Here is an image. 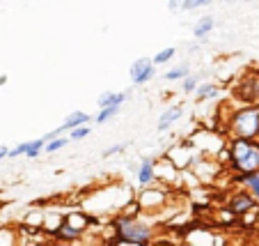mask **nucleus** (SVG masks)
<instances>
[{
    "label": "nucleus",
    "instance_id": "0eeeda50",
    "mask_svg": "<svg viewBox=\"0 0 259 246\" xmlns=\"http://www.w3.org/2000/svg\"><path fill=\"white\" fill-rule=\"evenodd\" d=\"M184 115H186V109H184L181 103H175V106H170V109L163 111L161 118H158L156 131L158 133H167L177 122H179V120H184Z\"/></svg>",
    "mask_w": 259,
    "mask_h": 246
},
{
    "label": "nucleus",
    "instance_id": "a211bd4d",
    "mask_svg": "<svg viewBox=\"0 0 259 246\" xmlns=\"http://www.w3.org/2000/svg\"><path fill=\"white\" fill-rule=\"evenodd\" d=\"M175 55H177V46H165V49H161L156 55H152V60L156 67H163V64H167Z\"/></svg>",
    "mask_w": 259,
    "mask_h": 246
},
{
    "label": "nucleus",
    "instance_id": "f8f14e48",
    "mask_svg": "<svg viewBox=\"0 0 259 246\" xmlns=\"http://www.w3.org/2000/svg\"><path fill=\"white\" fill-rule=\"evenodd\" d=\"M80 124H92V115L85 113V111H71V113L67 115V118L62 120V124H60V129H62L64 133H69L71 129L80 127Z\"/></svg>",
    "mask_w": 259,
    "mask_h": 246
},
{
    "label": "nucleus",
    "instance_id": "39448f33",
    "mask_svg": "<svg viewBox=\"0 0 259 246\" xmlns=\"http://www.w3.org/2000/svg\"><path fill=\"white\" fill-rule=\"evenodd\" d=\"M225 207L230 209L232 214H236V217H245V214L257 212V209H259V207H257V200H254V196H252V193H250L245 187L236 189V191L225 200Z\"/></svg>",
    "mask_w": 259,
    "mask_h": 246
},
{
    "label": "nucleus",
    "instance_id": "393cba45",
    "mask_svg": "<svg viewBox=\"0 0 259 246\" xmlns=\"http://www.w3.org/2000/svg\"><path fill=\"white\" fill-rule=\"evenodd\" d=\"M7 83V76H0V85H5Z\"/></svg>",
    "mask_w": 259,
    "mask_h": 246
},
{
    "label": "nucleus",
    "instance_id": "6ab92c4d",
    "mask_svg": "<svg viewBox=\"0 0 259 246\" xmlns=\"http://www.w3.org/2000/svg\"><path fill=\"white\" fill-rule=\"evenodd\" d=\"M200 85V76L197 74H188L186 79H181V92L184 94H193Z\"/></svg>",
    "mask_w": 259,
    "mask_h": 246
},
{
    "label": "nucleus",
    "instance_id": "5701e85b",
    "mask_svg": "<svg viewBox=\"0 0 259 246\" xmlns=\"http://www.w3.org/2000/svg\"><path fill=\"white\" fill-rule=\"evenodd\" d=\"M167 10L170 12H181V0H167Z\"/></svg>",
    "mask_w": 259,
    "mask_h": 246
},
{
    "label": "nucleus",
    "instance_id": "9d476101",
    "mask_svg": "<svg viewBox=\"0 0 259 246\" xmlns=\"http://www.w3.org/2000/svg\"><path fill=\"white\" fill-rule=\"evenodd\" d=\"M128 99H131V90H122V92L106 90V92L99 94L97 106H99V109H103V106H124Z\"/></svg>",
    "mask_w": 259,
    "mask_h": 246
},
{
    "label": "nucleus",
    "instance_id": "9b49d317",
    "mask_svg": "<svg viewBox=\"0 0 259 246\" xmlns=\"http://www.w3.org/2000/svg\"><path fill=\"white\" fill-rule=\"evenodd\" d=\"M213 28H215V16L206 14V16H202V19H197V23L193 25V37H195L200 44H204L206 37L213 32Z\"/></svg>",
    "mask_w": 259,
    "mask_h": 246
},
{
    "label": "nucleus",
    "instance_id": "412c9836",
    "mask_svg": "<svg viewBox=\"0 0 259 246\" xmlns=\"http://www.w3.org/2000/svg\"><path fill=\"white\" fill-rule=\"evenodd\" d=\"M213 0H181V12H197L202 7H209Z\"/></svg>",
    "mask_w": 259,
    "mask_h": 246
},
{
    "label": "nucleus",
    "instance_id": "aec40b11",
    "mask_svg": "<svg viewBox=\"0 0 259 246\" xmlns=\"http://www.w3.org/2000/svg\"><path fill=\"white\" fill-rule=\"evenodd\" d=\"M90 133H92L90 124H80V127H76V129H71V131H69V140H71V143H78V140H85Z\"/></svg>",
    "mask_w": 259,
    "mask_h": 246
},
{
    "label": "nucleus",
    "instance_id": "a878e982",
    "mask_svg": "<svg viewBox=\"0 0 259 246\" xmlns=\"http://www.w3.org/2000/svg\"><path fill=\"white\" fill-rule=\"evenodd\" d=\"M241 3H254V0H241Z\"/></svg>",
    "mask_w": 259,
    "mask_h": 246
},
{
    "label": "nucleus",
    "instance_id": "1a4fd4ad",
    "mask_svg": "<svg viewBox=\"0 0 259 246\" xmlns=\"http://www.w3.org/2000/svg\"><path fill=\"white\" fill-rule=\"evenodd\" d=\"M136 180H138V184H140L142 189L156 182V159L142 157L140 166H138V170H136Z\"/></svg>",
    "mask_w": 259,
    "mask_h": 246
},
{
    "label": "nucleus",
    "instance_id": "dca6fc26",
    "mask_svg": "<svg viewBox=\"0 0 259 246\" xmlns=\"http://www.w3.org/2000/svg\"><path fill=\"white\" fill-rule=\"evenodd\" d=\"M188 74H191V64H188V62H181V64H177V67L167 69L165 74H163V79L170 81V83H177V81L186 79Z\"/></svg>",
    "mask_w": 259,
    "mask_h": 246
},
{
    "label": "nucleus",
    "instance_id": "7ed1b4c3",
    "mask_svg": "<svg viewBox=\"0 0 259 246\" xmlns=\"http://www.w3.org/2000/svg\"><path fill=\"white\" fill-rule=\"evenodd\" d=\"M223 131L230 138H259V103H241L230 111Z\"/></svg>",
    "mask_w": 259,
    "mask_h": 246
},
{
    "label": "nucleus",
    "instance_id": "20e7f679",
    "mask_svg": "<svg viewBox=\"0 0 259 246\" xmlns=\"http://www.w3.org/2000/svg\"><path fill=\"white\" fill-rule=\"evenodd\" d=\"M156 69L158 67L154 64V60L149 58V55H142V58L131 62V67H128V79H131V83L136 85V88H142V85H147L149 81H154Z\"/></svg>",
    "mask_w": 259,
    "mask_h": 246
},
{
    "label": "nucleus",
    "instance_id": "ddd939ff",
    "mask_svg": "<svg viewBox=\"0 0 259 246\" xmlns=\"http://www.w3.org/2000/svg\"><path fill=\"white\" fill-rule=\"evenodd\" d=\"M220 92H223V88H220L218 83H211V81H206V83L197 85V90L193 94H195V101H211V99H218Z\"/></svg>",
    "mask_w": 259,
    "mask_h": 246
},
{
    "label": "nucleus",
    "instance_id": "4468645a",
    "mask_svg": "<svg viewBox=\"0 0 259 246\" xmlns=\"http://www.w3.org/2000/svg\"><path fill=\"white\" fill-rule=\"evenodd\" d=\"M64 221H67L71 228H76L80 235H83V232L88 230L90 226H92V219H90L88 214H83V212H71V214H67V217H64Z\"/></svg>",
    "mask_w": 259,
    "mask_h": 246
},
{
    "label": "nucleus",
    "instance_id": "6e6552de",
    "mask_svg": "<svg viewBox=\"0 0 259 246\" xmlns=\"http://www.w3.org/2000/svg\"><path fill=\"white\" fill-rule=\"evenodd\" d=\"M232 182L236 187H245L250 193L254 196L257 200V207H259V168L252 172H232Z\"/></svg>",
    "mask_w": 259,
    "mask_h": 246
},
{
    "label": "nucleus",
    "instance_id": "b1692460",
    "mask_svg": "<svg viewBox=\"0 0 259 246\" xmlns=\"http://www.w3.org/2000/svg\"><path fill=\"white\" fill-rule=\"evenodd\" d=\"M5 159H10V148H7V145H0V163L5 161Z\"/></svg>",
    "mask_w": 259,
    "mask_h": 246
},
{
    "label": "nucleus",
    "instance_id": "f3484780",
    "mask_svg": "<svg viewBox=\"0 0 259 246\" xmlns=\"http://www.w3.org/2000/svg\"><path fill=\"white\" fill-rule=\"evenodd\" d=\"M71 143L69 140V136H55V138H51V140H46V145H44V152L46 154H55V152H60L62 148H67V145Z\"/></svg>",
    "mask_w": 259,
    "mask_h": 246
},
{
    "label": "nucleus",
    "instance_id": "bb28decb",
    "mask_svg": "<svg viewBox=\"0 0 259 246\" xmlns=\"http://www.w3.org/2000/svg\"><path fill=\"white\" fill-rule=\"evenodd\" d=\"M32 3H37V0H32Z\"/></svg>",
    "mask_w": 259,
    "mask_h": 246
},
{
    "label": "nucleus",
    "instance_id": "2eb2a0df",
    "mask_svg": "<svg viewBox=\"0 0 259 246\" xmlns=\"http://www.w3.org/2000/svg\"><path fill=\"white\" fill-rule=\"evenodd\" d=\"M119 111H122V106H103V109H99V113L92 118V122L99 124V127H101V124H108L113 118H117Z\"/></svg>",
    "mask_w": 259,
    "mask_h": 246
},
{
    "label": "nucleus",
    "instance_id": "f03ea898",
    "mask_svg": "<svg viewBox=\"0 0 259 246\" xmlns=\"http://www.w3.org/2000/svg\"><path fill=\"white\" fill-rule=\"evenodd\" d=\"M232 172H252L259 168V138H230L227 140Z\"/></svg>",
    "mask_w": 259,
    "mask_h": 246
},
{
    "label": "nucleus",
    "instance_id": "423d86ee",
    "mask_svg": "<svg viewBox=\"0 0 259 246\" xmlns=\"http://www.w3.org/2000/svg\"><path fill=\"white\" fill-rule=\"evenodd\" d=\"M44 136L41 138H34V140H23V143H19L16 148L10 150V159H16V157H28V159H37L41 152H44Z\"/></svg>",
    "mask_w": 259,
    "mask_h": 246
},
{
    "label": "nucleus",
    "instance_id": "f257e3e1",
    "mask_svg": "<svg viewBox=\"0 0 259 246\" xmlns=\"http://www.w3.org/2000/svg\"><path fill=\"white\" fill-rule=\"evenodd\" d=\"M113 226V237L108 239V244L117 246H149L154 241V228L149 223H142L138 217H128V214H119L110 221Z\"/></svg>",
    "mask_w": 259,
    "mask_h": 246
},
{
    "label": "nucleus",
    "instance_id": "4be33fe9",
    "mask_svg": "<svg viewBox=\"0 0 259 246\" xmlns=\"http://www.w3.org/2000/svg\"><path fill=\"white\" fill-rule=\"evenodd\" d=\"M126 148H128V143H115V145H110V148L103 150L101 157H103V159H110V157H115V154L126 152Z\"/></svg>",
    "mask_w": 259,
    "mask_h": 246
}]
</instances>
